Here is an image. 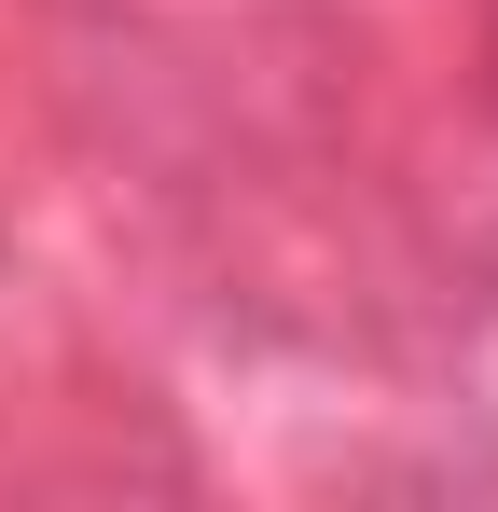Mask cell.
Here are the masks:
<instances>
[]
</instances>
